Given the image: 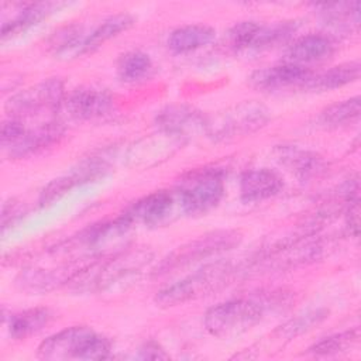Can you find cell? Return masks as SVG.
<instances>
[{"label":"cell","mask_w":361,"mask_h":361,"mask_svg":"<svg viewBox=\"0 0 361 361\" xmlns=\"http://www.w3.org/2000/svg\"><path fill=\"white\" fill-rule=\"evenodd\" d=\"M214 38V28L203 24H190L173 30L168 37V47L176 54H186L207 47Z\"/></svg>","instance_id":"obj_21"},{"label":"cell","mask_w":361,"mask_h":361,"mask_svg":"<svg viewBox=\"0 0 361 361\" xmlns=\"http://www.w3.org/2000/svg\"><path fill=\"white\" fill-rule=\"evenodd\" d=\"M271 120L267 106L255 100L237 103L224 111L207 117L206 134L214 141H227L244 137L265 127Z\"/></svg>","instance_id":"obj_6"},{"label":"cell","mask_w":361,"mask_h":361,"mask_svg":"<svg viewBox=\"0 0 361 361\" xmlns=\"http://www.w3.org/2000/svg\"><path fill=\"white\" fill-rule=\"evenodd\" d=\"M54 319L48 307H32L10 314L7 322L8 334L14 340H24L41 331Z\"/></svg>","instance_id":"obj_23"},{"label":"cell","mask_w":361,"mask_h":361,"mask_svg":"<svg viewBox=\"0 0 361 361\" xmlns=\"http://www.w3.org/2000/svg\"><path fill=\"white\" fill-rule=\"evenodd\" d=\"M313 72L303 65L285 62L255 71L250 76V83L259 90H275L292 85L303 86Z\"/></svg>","instance_id":"obj_13"},{"label":"cell","mask_w":361,"mask_h":361,"mask_svg":"<svg viewBox=\"0 0 361 361\" xmlns=\"http://www.w3.org/2000/svg\"><path fill=\"white\" fill-rule=\"evenodd\" d=\"M27 131L20 118L10 117L1 126V145L4 149L14 145Z\"/></svg>","instance_id":"obj_28"},{"label":"cell","mask_w":361,"mask_h":361,"mask_svg":"<svg viewBox=\"0 0 361 361\" xmlns=\"http://www.w3.org/2000/svg\"><path fill=\"white\" fill-rule=\"evenodd\" d=\"M66 96L61 79L51 78L45 82L11 96L6 103L10 117L23 118L34 116L41 110L56 111L63 106Z\"/></svg>","instance_id":"obj_8"},{"label":"cell","mask_w":361,"mask_h":361,"mask_svg":"<svg viewBox=\"0 0 361 361\" xmlns=\"http://www.w3.org/2000/svg\"><path fill=\"white\" fill-rule=\"evenodd\" d=\"M264 307L254 299H231L210 307L203 317L206 330L219 338H231L251 330L264 316Z\"/></svg>","instance_id":"obj_5"},{"label":"cell","mask_w":361,"mask_h":361,"mask_svg":"<svg viewBox=\"0 0 361 361\" xmlns=\"http://www.w3.org/2000/svg\"><path fill=\"white\" fill-rule=\"evenodd\" d=\"M175 195L185 214H206L213 210L224 196V173L220 168L190 171L179 180Z\"/></svg>","instance_id":"obj_3"},{"label":"cell","mask_w":361,"mask_h":361,"mask_svg":"<svg viewBox=\"0 0 361 361\" xmlns=\"http://www.w3.org/2000/svg\"><path fill=\"white\" fill-rule=\"evenodd\" d=\"M243 240L238 230H216L199 235L171 251L154 269L155 276L168 275L213 255L235 248Z\"/></svg>","instance_id":"obj_4"},{"label":"cell","mask_w":361,"mask_h":361,"mask_svg":"<svg viewBox=\"0 0 361 361\" xmlns=\"http://www.w3.org/2000/svg\"><path fill=\"white\" fill-rule=\"evenodd\" d=\"M63 6L65 3H58V1H39V3L20 4L17 14L13 18L3 21V25H1L3 39L8 35L18 34L31 28L32 25L49 17Z\"/></svg>","instance_id":"obj_19"},{"label":"cell","mask_w":361,"mask_h":361,"mask_svg":"<svg viewBox=\"0 0 361 361\" xmlns=\"http://www.w3.org/2000/svg\"><path fill=\"white\" fill-rule=\"evenodd\" d=\"M334 52V42L329 35L310 32L293 41L286 52L288 62L303 65L329 58Z\"/></svg>","instance_id":"obj_18"},{"label":"cell","mask_w":361,"mask_h":361,"mask_svg":"<svg viewBox=\"0 0 361 361\" xmlns=\"http://www.w3.org/2000/svg\"><path fill=\"white\" fill-rule=\"evenodd\" d=\"M24 214L23 212V207L18 202H16L14 199H10L8 202H4L3 204V214H1V227H3V231L13 226L17 220L21 219V216Z\"/></svg>","instance_id":"obj_29"},{"label":"cell","mask_w":361,"mask_h":361,"mask_svg":"<svg viewBox=\"0 0 361 361\" xmlns=\"http://www.w3.org/2000/svg\"><path fill=\"white\" fill-rule=\"evenodd\" d=\"M283 188L282 178L269 168H257L244 172L240 178V197L243 202H262L278 195Z\"/></svg>","instance_id":"obj_16"},{"label":"cell","mask_w":361,"mask_h":361,"mask_svg":"<svg viewBox=\"0 0 361 361\" xmlns=\"http://www.w3.org/2000/svg\"><path fill=\"white\" fill-rule=\"evenodd\" d=\"M80 269L82 268H73L72 264H63L55 268L32 267L20 272V275L16 279V283L23 290L44 293L71 282Z\"/></svg>","instance_id":"obj_15"},{"label":"cell","mask_w":361,"mask_h":361,"mask_svg":"<svg viewBox=\"0 0 361 361\" xmlns=\"http://www.w3.org/2000/svg\"><path fill=\"white\" fill-rule=\"evenodd\" d=\"M109 171L110 168L107 162L99 157L85 159L78 166L72 168L69 172L48 182L39 193L38 203L42 207L49 206L56 200H59L72 189L89 182H94L100 178H104L109 173Z\"/></svg>","instance_id":"obj_9"},{"label":"cell","mask_w":361,"mask_h":361,"mask_svg":"<svg viewBox=\"0 0 361 361\" xmlns=\"http://www.w3.org/2000/svg\"><path fill=\"white\" fill-rule=\"evenodd\" d=\"M155 124L159 133L182 142L193 135L206 133L207 117L195 107L169 104L157 114Z\"/></svg>","instance_id":"obj_10"},{"label":"cell","mask_w":361,"mask_h":361,"mask_svg":"<svg viewBox=\"0 0 361 361\" xmlns=\"http://www.w3.org/2000/svg\"><path fill=\"white\" fill-rule=\"evenodd\" d=\"M361 99L358 96L336 102L322 110L319 120L327 127H340L355 121L360 117Z\"/></svg>","instance_id":"obj_25"},{"label":"cell","mask_w":361,"mask_h":361,"mask_svg":"<svg viewBox=\"0 0 361 361\" xmlns=\"http://www.w3.org/2000/svg\"><path fill=\"white\" fill-rule=\"evenodd\" d=\"M176 204L179 206L175 192L155 190L134 202L121 213V216L131 226L135 223L145 227H157L169 221Z\"/></svg>","instance_id":"obj_11"},{"label":"cell","mask_w":361,"mask_h":361,"mask_svg":"<svg viewBox=\"0 0 361 361\" xmlns=\"http://www.w3.org/2000/svg\"><path fill=\"white\" fill-rule=\"evenodd\" d=\"M327 314H329V310H326V309L307 310L305 313H300V314L289 319L283 324H281L275 330V334L281 340H292V338L314 329L316 326H319L323 320L327 319Z\"/></svg>","instance_id":"obj_26"},{"label":"cell","mask_w":361,"mask_h":361,"mask_svg":"<svg viewBox=\"0 0 361 361\" xmlns=\"http://www.w3.org/2000/svg\"><path fill=\"white\" fill-rule=\"evenodd\" d=\"M63 133L65 127L62 126V123L56 120L44 123L34 130H27L14 145L7 148V154L14 159L31 157L58 142L62 138Z\"/></svg>","instance_id":"obj_17"},{"label":"cell","mask_w":361,"mask_h":361,"mask_svg":"<svg viewBox=\"0 0 361 361\" xmlns=\"http://www.w3.org/2000/svg\"><path fill=\"white\" fill-rule=\"evenodd\" d=\"M154 69L148 54L142 51H128L117 62V75L124 83H138L147 79Z\"/></svg>","instance_id":"obj_24"},{"label":"cell","mask_w":361,"mask_h":361,"mask_svg":"<svg viewBox=\"0 0 361 361\" xmlns=\"http://www.w3.org/2000/svg\"><path fill=\"white\" fill-rule=\"evenodd\" d=\"M243 271L238 265L226 259L206 264L157 292L155 303L159 307H173L204 298L230 285Z\"/></svg>","instance_id":"obj_1"},{"label":"cell","mask_w":361,"mask_h":361,"mask_svg":"<svg viewBox=\"0 0 361 361\" xmlns=\"http://www.w3.org/2000/svg\"><path fill=\"white\" fill-rule=\"evenodd\" d=\"M323 248L322 240L313 234L286 238L258 254L250 267L264 271H285L317 261L323 255Z\"/></svg>","instance_id":"obj_7"},{"label":"cell","mask_w":361,"mask_h":361,"mask_svg":"<svg viewBox=\"0 0 361 361\" xmlns=\"http://www.w3.org/2000/svg\"><path fill=\"white\" fill-rule=\"evenodd\" d=\"M63 106L76 120H93L107 116L114 107V99L104 89L83 86L69 93Z\"/></svg>","instance_id":"obj_12"},{"label":"cell","mask_w":361,"mask_h":361,"mask_svg":"<svg viewBox=\"0 0 361 361\" xmlns=\"http://www.w3.org/2000/svg\"><path fill=\"white\" fill-rule=\"evenodd\" d=\"M361 65L358 61H350L340 65H336L322 73L312 75L310 79L302 86L316 92H326L338 89L348 83L355 82L360 78Z\"/></svg>","instance_id":"obj_22"},{"label":"cell","mask_w":361,"mask_h":361,"mask_svg":"<svg viewBox=\"0 0 361 361\" xmlns=\"http://www.w3.org/2000/svg\"><path fill=\"white\" fill-rule=\"evenodd\" d=\"M274 154L282 166L302 180L317 178L327 168V164L322 155L303 149L298 145H278L274 149Z\"/></svg>","instance_id":"obj_14"},{"label":"cell","mask_w":361,"mask_h":361,"mask_svg":"<svg viewBox=\"0 0 361 361\" xmlns=\"http://www.w3.org/2000/svg\"><path fill=\"white\" fill-rule=\"evenodd\" d=\"M133 24L134 17L128 13H118L107 17L93 31H90L87 35H83L82 41L78 45L76 56L96 51L104 42L131 28Z\"/></svg>","instance_id":"obj_20"},{"label":"cell","mask_w":361,"mask_h":361,"mask_svg":"<svg viewBox=\"0 0 361 361\" xmlns=\"http://www.w3.org/2000/svg\"><path fill=\"white\" fill-rule=\"evenodd\" d=\"M138 358L141 360H168L169 355L165 353V350L155 341L145 343L138 350Z\"/></svg>","instance_id":"obj_30"},{"label":"cell","mask_w":361,"mask_h":361,"mask_svg":"<svg viewBox=\"0 0 361 361\" xmlns=\"http://www.w3.org/2000/svg\"><path fill=\"white\" fill-rule=\"evenodd\" d=\"M360 341V329L354 327L351 330H345L341 333H336L327 336L313 345L309 347L307 353L322 357V355H334L340 353H345Z\"/></svg>","instance_id":"obj_27"},{"label":"cell","mask_w":361,"mask_h":361,"mask_svg":"<svg viewBox=\"0 0 361 361\" xmlns=\"http://www.w3.org/2000/svg\"><path fill=\"white\" fill-rule=\"evenodd\" d=\"M111 354L109 337L87 326H72L47 337L37 348V355L49 361L104 360Z\"/></svg>","instance_id":"obj_2"}]
</instances>
